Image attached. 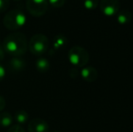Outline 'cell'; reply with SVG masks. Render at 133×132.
<instances>
[{"mask_svg": "<svg viewBox=\"0 0 133 132\" xmlns=\"http://www.w3.org/2000/svg\"><path fill=\"white\" fill-rule=\"evenodd\" d=\"M100 8L105 16H114L119 12V0H101Z\"/></svg>", "mask_w": 133, "mask_h": 132, "instance_id": "6", "label": "cell"}, {"mask_svg": "<svg viewBox=\"0 0 133 132\" xmlns=\"http://www.w3.org/2000/svg\"><path fill=\"white\" fill-rule=\"evenodd\" d=\"M14 1H21V0H14Z\"/></svg>", "mask_w": 133, "mask_h": 132, "instance_id": "22", "label": "cell"}, {"mask_svg": "<svg viewBox=\"0 0 133 132\" xmlns=\"http://www.w3.org/2000/svg\"><path fill=\"white\" fill-rule=\"evenodd\" d=\"M49 126L47 122L43 119H33L28 124V131L29 132H48Z\"/></svg>", "mask_w": 133, "mask_h": 132, "instance_id": "8", "label": "cell"}, {"mask_svg": "<svg viewBox=\"0 0 133 132\" xmlns=\"http://www.w3.org/2000/svg\"><path fill=\"white\" fill-rule=\"evenodd\" d=\"M7 132H25V130L21 125H18L17 124V125H13L11 127H9Z\"/></svg>", "mask_w": 133, "mask_h": 132, "instance_id": "17", "label": "cell"}, {"mask_svg": "<svg viewBox=\"0 0 133 132\" xmlns=\"http://www.w3.org/2000/svg\"><path fill=\"white\" fill-rule=\"evenodd\" d=\"M81 75H82V79L86 81H89V82H92L95 81L98 78V72L95 68L91 66L84 67L83 69L81 72Z\"/></svg>", "mask_w": 133, "mask_h": 132, "instance_id": "9", "label": "cell"}, {"mask_svg": "<svg viewBox=\"0 0 133 132\" xmlns=\"http://www.w3.org/2000/svg\"><path fill=\"white\" fill-rule=\"evenodd\" d=\"M26 67V62L22 57H11L7 62V69L11 73H19Z\"/></svg>", "mask_w": 133, "mask_h": 132, "instance_id": "7", "label": "cell"}, {"mask_svg": "<svg viewBox=\"0 0 133 132\" xmlns=\"http://www.w3.org/2000/svg\"><path fill=\"white\" fill-rule=\"evenodd\" d=\"M117 20L119 24L124 25V24H128L131 20V14L130 11L128 10H121V12L117 13Z\"/></svg>", "mask_w": 133, "mask_h": 132, "instance_id": "14", "label": "cell"}, {"mask_svg": "<svg viewBox=\"0 0 133 132\" xmlns=\"http://www.w3.org/2000/svg\"><path fill=\"white\" fill-rule=\"evenodd\" d=\"M5 49H4V47H3V44H0V62L1 61H3L4 59H5Z\"/></svg>", "mask_w": 133, "mask_h": 132, "instance_id": "20", "label": "cell"}, {"mask_svg": "<svg viewBox=\"0 0 133 132\" xmlns=\"http://www.w3.org/2000/svg\"><path fill=\"white\" fill-rule=\"evenodd\" d=\"M49 4L47 0H26V9L35 17L42 16L47 12Z\"/></svg>", "mask_w": 133, "mask_h": 132, "instance_id": "5", "label": "cell"}, {"mask_svg": "<svg viewBox=\"0 0 133 132\" xmlns=\"http://www.w3.org/2000/svg\"><path fill=\"white\" fill-rule=\"evenodd\" d=\"M14 118L9 112L0 113V126L3 128H9L12 126Z\"/></svg>", "mask_w": 133, "mask_h": 132, "instance_id": "12", "label": "cell"}, {"mask_svg": "<svg viewBox=\"0 0 133 132\" xmlns=\"http://www.w3.org/2000/svg\"><path fill=\"white\" fill-rule=\"evenodd\" d=\"M9 0H0V13H3L8 8Z\"/></svg>", "mask_w": 133, "mask_h": 132, "instance_id": "18", "label": "cell"}, {"mask_svg": "<svg viewBox=\"0 0 133 132\" xmlns=\"http://www.w3.org/2000/svg\"><path fill=\"white\" fill-rule=\"evenodd\" d=\"M14 119L16 122H17L18 125H22V124H25V122L28 121L29 120V116H28V113L24 109H20L17 110L15 113Z\"/></svg>", "mask_w": 133, "mask_h": 132, "instance_id": "13", "label": "cell"}, {"mask_svg": "<svg viewBox=\"0 0 133 132\" xmlns=\"http://www.w3.org/2000/svg\"><path fill=\"white\" fill-rule=\"evenodd\" d=\"M5 100L3 96L0 95V112L5 109Z\"/></svg>", "mask_w": 133, "mask_h": 132, "instance_id": "21", "label": "cell"}, {"mask_svg": "<svg viewBox=\"0 0 133 132\" xmlns=\"http://www.w3.org/2000/svg\"><path fill=\"white\" fill-rule=\"evenodd\" d=\"M5 53L11 57H21L27 51L28 42L24 33H14L7 35L3 42Z\"/></svg>", "mask_w": 133, "mask_h": 132, "instance_id": "1", "label": "cell"}, {"mask_svg": "<svg viewBox=\"0 0 133 132\" xmlns=\"http://www.w3.org/2000/svg\"><path fill=\"white\" fill-rule=\"evenodd\" d=\"M67 44V38L63 34H58L54 37L53 42V49L54 51H58L63 48Z\"/></svg>", "mask_w": 133, "mask_h": 132, "instance_id": "11", "label": "cell"}, {"mask_svg": "<svg viewBox=\"0 0 133 132\" xmlns=\"http://www.w3.org/2000/svg\"><path fill=\"white\" fill-rule=\"evenodd\" d=\"M5 76H6V70H5V66L0 64V81H3Z\"/></svg>", "mask_w": 133, "mask_h": 132, "instance_id": "19", "label": "cell"}, {"mask_svg": "<svg viewBox=\"0 0 133 132\" xmlns=\"http://www.w3.org/2000/svg\"><path fill=\"white\" fill-rule=\"evenodd\" d=\"M27 17L23 11L14 9L9 11L3 18L4 26L8 30H19L26 24Z\"/></svg>", "mask_w": 133, "mask_h": 132, "instance_id": "2", "label": "cell"}, {"mask_svg": "<svg viewBox=\"0 0 133 132\" xmlns=\"http://www.w3.org/2000/svg\"><path fill=\"white\" fill-rule=\"evenodd\" d=\"M54 132H58V131H54Z\"/></svg>", "mask_w": 133, "mask_h": 132, "instance_id": "23", "label": "cell"}, {"mask_svg": "<svg viewBox=\"0 0 133 132\" xmlns=\"http://www.w3.org/2000/svg\"><path fill=\"white\" fill-rule=\"evenodd\" d=\"M50 62L44 57L40 56L35 61V68L40 73H45L50 70Z\"/></svg>", "mask_w": 133, "mask_h": 132, "instance_id": "10", "label": "cell"}, {"mask_svg": "<svg viewBox=\"0 0 133 132\" xmlns=\"http://www.w3.org/2000/svg\"><path fill=\"white\" fill-rule=\"evenodd\" d=\"M83 4L87 9H95L99 5L100 1L99 0H85Z\"/></svg>", "mask_w": 133, "mask_h": 132, "instance_id": "15", "label": "cell"}, {"mask_svg": "<svg viewBox=\"0 0 133 132\" xmlns=\"http://www.w3.org/2000/svg\"><path fill=\"white\" fill-rule=\"evenodd\" d=\"M69 62L74 66L83 67L89 62V53L81 46H74L68 53Z\"/></svg>", "mask_w": 133, "mask_h": 132, "instance_id": "4", "label": "cell"}, {"mask_svg": "<svg viewBox=\"0 0 133 132\" xmlns=\"http://www.w3.org/2000/svg\"><path fill=\"white\" fill-rule=\"evenodd\" d=\"M28 48L35 56H42L47 52L49 48V40L47 36L43 33H36L33 35L28 43Z\"/></svg>", "mask_w": 133, "mask_h": 132, "instance_id": "3", "label": "cell"}, {"mask_svg": "<svg viewBox=\"0 0 133 132\" xmlns=\"http://www.w3.org/2000/svg\"><path fill=\"white\" fill-rule=\"evenodd\" d=\"M49 5L53 7H55V8H58V7H62L65 3V0H47Z\"/></svg>", "mask_w": 133, "mask_h": 132, "instance_id": "16", "label": "cell"}]
</instances>
